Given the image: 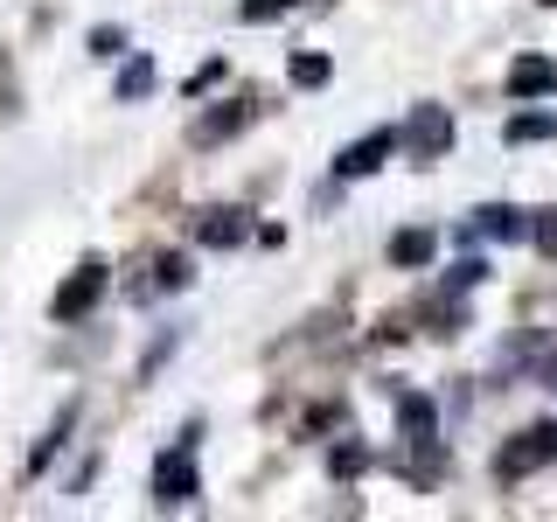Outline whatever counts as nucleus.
<instances>
[{"label":"nucleus","mask_w":557,"mask_h":522,"mask_svg":"<svg viewBox=\"0 0 557 522\" xmlns=\"http://www.w3.org/2000/svg\"><path fill=\"white\" fill-rule=\"evenodd\" d=\"M544 8H557V0H544Z\"/></svg>","instance_id":"24"},{"label":"nucleus","mask_w":557,"mask_h":522,"mask_svg":"<svg viewBox=\"0 0 557 522\" xmlns=\"http://www.w3.org/2000/svg\"><path fill=\"white\" fill-rule=\"evenodd\" d=\"M530 237H536V251H550V258H557V209H544V216L530 223Z\"/></svg>","instance_id":"21"},{"label":"nucleus","mask_w":557,"mask_h":522,"mask_svg":"<svg viewBox=\"0 0 557 522\" xmlns=\"http://www.w3.org/2000/svg\"><path fill=\"white\" fill-rule=\"evenodd\" d=\"M362 467H370V452H362V446H335V452H327V474H342V481H356Z\"/></svg>","instance_id":"17"},{"label":"nucleus","mask_w":557,"mask_h":522,"mask_svg":"<svg viewBox=\"0 0 557 522\" xmlns=\"http://www.w3.org/2000/svg\"><path fill=\"white\" fill-rule=\"evenodd\" d=\"M550 460H557V418L516 432V439L495 452V481H522V474H536V467H550Z\"/></svg>","instance_id":"1"},{"label":"nucleus","mask_w":557,"mask_h":522,"mask_svg":"<svg viewBox=\"0 0 557 522\" xmlns=\"http://www.w3.org/2000/svg\"><path fill=\"white\" fill-rule=\"evenodd\" d=\"M237 14H244V22H278V14H293V0H237Z\"/></svg>","instance_id":"18"},{"label":"nucleus","mask_w":557,"mask_h":522,"mask_svg":"<svg viewBox=\"0 0 557 522\" xmlns=\"http://www.w3.org/2000/svg\"><path fill=\"white\" fill-rule=\"evenodd\" d=\"M391 153H405V126H370L356 147L335 153V182H362V174H376Z\"/></svg>","instance_id":"4"},{"label":"nucleus","mask_w":557,"mask_h":522,"mask_svg":"<svg viewBox=\"0 0 557 522\" xmlns=\"http://www.w3.org/2000/svg\"><path fill=\"white\" fill-rule=\"evenodd\" d=\"M104 286H112L104 258H84V265H77V272H70L63 286H57V300H49V313H57L63 327H70V321H84V313H91V307L104 300Z\"/></svg>","instance_id":"3"},{"label":"nucleus","mask_w":557,"mask_h":522,"mask_svg":"<svg viewBox=\"0 0 557 522\" xmlns=\"http://www.w3.org/2000/svg\"><path fill=\"white\" fill-rule=\"evenodd\" d=\"M550 91H557V63H550V57H516L509 98H516V104H536V98H550Z\"/></svg>","instance_id":"6"},{"label":"nucleus","mask_w":557,"mask_h":522,"mask_svg":"<svg viewBox=\"0 0 557 522\" xmlns=\"http://www.w3.org/2000/svg\"><path fill=\"white\" fill-rule=\"evenodd\" d=\"M286 77H293V84H300V91H321V84H327V77H335V63H327V57H321V49H300V57H293V63H286Z\"/></svg>","instance_id":"13"},{"label":"nucleus","mask_w":557,"mask_h":522,"mask_svg":"<svg viewBox=\"0 0 557 522\" xmlns=\"http://www.w3.org/2000/svg\"><path fill=\"white\" fill-rule=\"evenodd\" d=\"M432 258H440V237H432V231H397L391 237V265L418 272V265H432Z\"/></svg>","instance_id":"10"},{"label":"nucleus","mask_w":557,"mask_h":522,"mask_svg":"<svg viewBox=\"0 0 557 522\" xmlns=\"http://www.w3.org/2000/svg\"><path fill=\"white\" fill-rule=\"evenodd\" d=\"M70 425H77V405H63V411H57V425H49V432H42V446L28 452V474H42V467H49V460H57V452H63Z\"/></svg>","instance_id":"12"},{"label":"nucleus","mask_w":557,"mask_h":522,"mask_svg":"<svg viewBox=\"0 0 557 522\" xmlns=\"http://www.w3.org/2000/svg\"><path fill=\"white\" fill-rule=\"evenodd\" d=\"M174 348H182V335H161V341H153V348H147V362H139V383H153V376H161V362L174 356Z\"/></svg>","instance_id":"19"},{"label":"nucleus","mask_w":557,"mask_h":522,"mask_svg":"<svg viewBox=\"0 0 557 522\" xmlns=\"http://www.w3.org/2000/svg\"><path fill=\"white\" fill-rule=\"evenodd\" d=\"M446 147H453V112L446 104H418L411 126H405V153L411 161H440Z\"/></svg>","instance_id":"5"},{"label":"nucleus","mask_w":557,"mask_h":522,"mask_svg":"<svg viewBox=\"0 0 557 522\" xmlns=\"http://www.w3.org/2000/svg\"><path fill=\"white\" fill-rule=\"evenodd\" d=\"M147 91H153V63H147V57H133L126 70H119V104H139Z\"/></svg>","instance_id":"15"},{"label":"nucleus","mask_w":557,"mask_h":522,"mask_svg":"<svg viewBox=\"0 0 557 522\" xmlns=\"http://www.w3.org/2000/svg\"><path fill=\"white\" fill-rule=\"evenodd\" d=\"M188 278H196V265H188V258H182V251H168V258H161V265H153V293H182V286H188Z\"/></svg>","instance_id":"16"},{"label":"nucleus","mask_w":557,"mask_h":522,"mask_svg":"<svg viewBox=\"0 0 557 522\" xmlns=\"http://www.w3.org/2000/svg\"><path fill=\"white\" fill-rule=\"evenodd\" d=\"M244 126H251V112H244V104L202 112V119H196V147H216V139H231V133H244Z\"/></svg>","instance_id":"11"},{"label":"nucleus","mask_w":557,"mask_h":522,"mask_svg":"<svg viewBox=\"0 0 557 522\" xmlns=\"http://www.w3.org/2000/svg\"><path fill=\"white\" fill-rule=\"evenodd\" d=\"M530 139H557V112H516L509 119V147H530Z\"/></svg>","instance_id":"14"},{"label":"nucleus","mask_w":557,"mask_h":522,"mask_svg":"<svg viewBox=\"0 0 557 522\" xmlns=\"http://www.w3.org/2000/svg\"><path fill=\"white\" fill-rule=\"evenodd\" d=\"M474 237H487V244H522V237H530V216L509 209V202H487V209H474Z\"/></svg>","instance_id":"7"},{"label":"nucleus","mask_w":557,"mask_h":522,"mask_svg":"<svg viewBox=\"0 0 557 522\" xmlns=\"http://www.w3.org/2000/svg\"><path fill=\"white\" fill-rule=\"evenodd\" d=\"M196 237L209 244V251H237V244L251 237V216H244V209H209V216L196 223Z\"/></svg>","instance_id":"8"},{"label":"nucleus","mask_w":557,"mask_h":522,"mask_svg":"<svg viewBox=\"0 0 557 522\" xmlns=\"http://www.w3.org/2000/svg\"><path fill=\"white\" fill-rule=\"evenodd\" d=\"M397 432H405L411 446L440 439V411H432V397H405V405H397Z\"/></svg>","instance_id":"9"},{"label":"nucleus","mask_w":557,"mask_h":522,"mask_svg":"<svg viewBox=\"0 0 557 522\" xmlns=\"http://www.w3.org/2000/svg\"><path fill=\"white\" fill-rule=\"evenodd\" d=\"M481 278H487V265H481V258H460V265L446 272V293H467V286H481Z\"/></svg>","instance_id":"20"},{"label":"nucleus","mask_w":557,"mask_h":522,"mask_svg":"<svg viewBox=\"0 0 557 522\" xmlns=\"http://www.w3.org/2000/svg\"><path fill=\"white\" fill-rule=\"evenodd\" d=\"M126 49V28H91V57H119Z\"/></svg>","instance_id":"22"},{"label":"nucleus","mask_w":557,"mask_h":522,"mask_svg":"<svg viewBox=\"0 0 557 522\" xmlns=\"http://www.w3.org/2000/svg\"><path fill=\"white\" fill-rule=\"evenodd\" d=\"M202 495V474H196V446H168L161 460H153V501L161 509H182V501H196Z\"/></svg>","instance_id":"2"},{"label":"nucleus","mask_w":557,"mask_h":522,"mask_svg":"<svg viewBox=\"0 0 557 522\" xmlns=\"http://www.w3.org/2000/svg\"><path fill=\"white\" fill-rule=\"evenodd\" d=\"M209 84H223V63H202V70H196V77H188V98H202V91H209Z\"/></svg>","instance_id":"23"}]
</instances>
